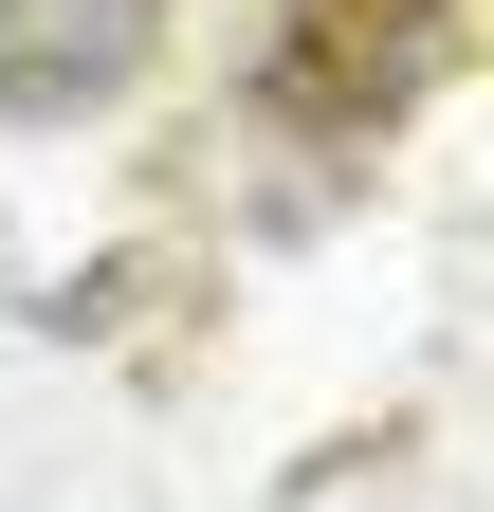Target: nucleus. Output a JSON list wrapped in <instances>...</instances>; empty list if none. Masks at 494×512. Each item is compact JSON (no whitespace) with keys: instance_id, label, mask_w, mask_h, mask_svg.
Here are the masks:
<instances>
[{"instance_id":"obj_2","label":"nucleus","mask_w":494,"mask_h":512,"mask_svg":"<svg viewBox=\"0 0 494 512\" xmlns=\"http://www.w3.org/2000/svg\"><path fill=\"white\" fill-rule=\"evenodd\" d=\"M165 55V0H0V128H74Z\"/></svg>"},{"instance_id":"obj_1","label":"nucleus","mask_w":494,"mask_h":512,"mask_svg":"<svg viewBox=\"0 0 494 512\" xmlns=\"http://www.w3.org/2000/svg\"><path fill=\"white\" fill-rule=\"evenodd\" d=\"M421 55H440V0H275L257 37V128H293V147H385Z\"/></svg>"}]
</instances>
